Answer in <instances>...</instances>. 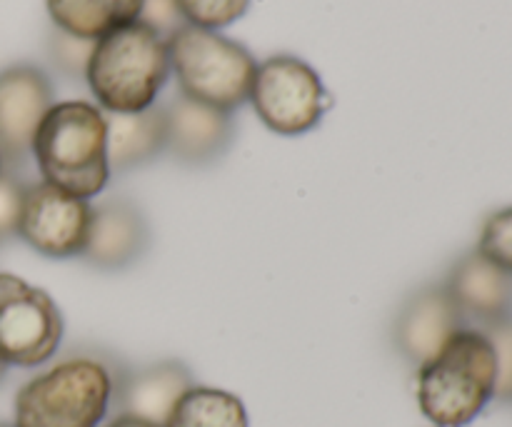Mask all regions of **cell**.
Here are the masks:
<instances>
[{
  "label": "cell",
  "mask_w": 512,
  "mask_h": 427,
  "mask_svg": "<svg viewBox=\"0 0 512 427\" xmlns=\"http://www.w3.org/2000/svg\"><path fill=\"white\" fill-rule=\"evenodd\" d=\"M498 363L483 330L463 328L418 368L420 413L435 427H465L495 400Z\"/></svg>",
  "instance_id": "obj_3"
},
{
  "label": "cell",
  "mask_w": 512,
  "mask_h": 427,
  "mask_svg": "<svg viewBox=\"0 0 512 427\" xmlns=\"http://www.w3.org/2000/svg\"><path fill=\"white\" fill-rule=\"evenodd\" d=\"M168 55L183 95L225 113L248 103L258 60L243 43L185 23L168 38Z\"/></svg>",
  "instance_id": "obj_5"
},
{
  "label": "cell",
  "mask_w": 512,
  "mask_h": 427,
  "mask_svg": "<svg viewBox=\"0 0 512 427\" xmlns=\"http://www.w3.org/2000/svg\"><path fill=\"white\" fill-rule=\"evenodd\" d=\"M463 328H468V320L448 288L443 283L423 285L400 308L393 325V343L408 363L420 368Z\"/></svg>",
  "instance_id": "obj_11"
},
{
  "label": "cell",
  "mask_w": 512,
  "mask_h": 427,
  "mask_svg": "<svg viewBox=\"0 0 512 427\" xmlns=\"http://www.w3.org/2000/svg\"><path fill=\"white\" fill-rule=\"evenodd\" d=\"M3 170H5V165H3V158H0V173H3Z\"/></svg>",
  "instance_id": "obj_26"
},
{
  "label": "cell",
  "mask_w": 512,
  "mask_h": 427,
  "mask_svg": "<svg viewBox=\"0 0 512 427\" xmlns=\"http://www.w3.org/2000/svg\"><path fill=\"white\" fill-rule=\"evenodd\" d=\"M55 28L98 40L140 18L143 0H45Z\"/></svg>",
  "instance_id": "obj_16"
},
{
  "label": "cell",
  "mask_w": 512,
  "mask_h": 427,
  "mask_svg": "<svg viewBox=\"0 0 512 427\" xmlns=\"http://www.w3.org/2000/svg\"><path fill=\"white\" fill-rule=\"evenodd\" d=\"M163 427H248V410L228 390L193 385L175 403Z\"/></svg>",
  "instance_id": "obj_17"
},
{
  "label": "cell",
  "mask_w": 512,
  "mask_h": 427,
  "mask_svg": "<svg viewBox=\"0 0 512 427\" xmlns=\"http://www.w3.org/2000/svg\"><path fill=\"white\" fill-rule=\"evenodd\" d=\"M150 248V225L143 210L125 198H108L93 205L85 265L98 270H125L143 260Z\"/></svg>",
  "instance_id": "obj_12"
},
{
  "label": "cell",
  "mask_w": 512,
  "mask_h": 427,
  "mask_svg": "<svg viewBox=\"0 0 512 427\" xmlns=\"http://www.w3.org/2000/svg\"><path fill=\"white\" fill-rule=\"evenodd\" d=\"M478 253L512 273V205L490 215L478 240Z\"/></svg>",
  "instance_id": "obj_20"
},
{
  "label": "cell",
  "mask_w": 512,
  "mask_h": 427,
  "mask_svg": "<svg viewBox=\"0 0 512 427\" xmlns=\"http://www.w3.org/2000/svg\"><path fill=\"white\" fill-rule=\"evenodd\" d=\"M248 100L265 128L288 138L318 128L333 105L313 65L295 55H273L258 63Z\"/></svg>",
  "instance_id": "obj_6"
},
{
  "label": "cell",
  "mask_w": 512,
  "mask_h": 427,
  "mask_svg": "<svg viewBox=\"0 0 512 427\" xmlns=\"http://www.w3.org/2000/svg\"><path fill=\"white\" fill-rule=\"evenodd\" d=\"M168 78V40L143 20H133L95 40L85 73V83L105 113L148 110Z\"/></svg>",
  "instance_id": "obj_2"
},
{
  "label": "cell",
  "mask_w": 512,
  "mask_h": 427,
  "mask_svg": "<svg viewBox=\"0 0 512 427\" xmlns=\"http://www.w3.org/2000/svg\"><path fill=\"white\" fill-rule=\"evenodd\" d=\"M93 45L95 40L78 38V35H70L53 25L48 30V38H45V53H48V60L55 73L63 75L65 80L80 83V80H85V73H88Z\"/></svg>",
  "instance_id": "obj_18"
},
{
  "label": "cell",
  "mask_w": 512,
  "mask_h": 427,
  "mask_svg": "<svg viewBox=\"0 0 512 427\" xmlns=\"http://www.w3.org/2000/svg\"><path fill=\"white\" fill-rule=\"evenodd\" d=\"M138 20L150 25V28H153L155 33L163 35L165 40L185 25L175 0H143V10H140Z\"/></svg>",
  "instance_id": "obj_23"
},
{
  "label": "cell",
  "mask_w": 512,
  "mask_h": 427,
  "mask_svg": "<svg viewBox=\"0 0 512 427\" xmlns=\"http://www.w3.org/2000/svg\"><path fill=\"white\" fill-rule=\"evenodd\" d=\"M443 285L473 328L512 318V273L478 250L455 260Z\"/></svg>",
  "instance_id": "obj_14"
},
{
  "label": "cell",
  "mask_w": 512,
  "mask_h": 427,
  "mask_svg": "<svg viewBox=\"0 0 512 427\" xmlns=\"http://www.w3.org/2000/svg\"><path fill=\"white\" fill-rule=\"evenodd\" d=\"M485 338L490 340L498 363V380H495V400L512 405V318L500 323L485 325Z\"/></svg>",
  "instance_id": "obj_21"
},
{
  "label": "cell",
  "mask_w": 512,
  "mask_h": 427,
  "mask_svg": "<svg viewBox=\"0 0 512 427\" xmlns=\"http://www.w3.org/2000/svg\"><path fill=\"white\" fill-rule=\"evenodd\" d=\"M165 110V153L180 165L200 168L218 163L235 140L233 113L188 98L178 90L170 95Z\"/></svg>",
  "instance_id": "obj_10"
},
{
  "label": "cell",
  "mask_w": 512,
  "mask_h": 427,
  "mask_svg": "<svg viewBox=\"0 0 512 427\" xmlns=\"http://www.w3.org/2000/svg\"><path fill=\"white\" fill-rule=\"evenodd\" d=\"M30 158L45 183L85 200L98 198L113 175L105 113L88 100L55 103L35 133Z\"/></svg>",
  "instance_id": "obj_1"
},
{
  "label": "cell",
  "mask_w": 512,
  "mask_h": 427,
  "mask_svg": "<svg viewBox=\"0 0 512 427\" xmlns=\"http://www.w3.org/2000/svg\"><path fill=\"white\" fill-rule=\"evenodd\" d=\"M0 427H15V425H8V423H0Z\"/></svg>",
  "instance_id": "obj_27"
},
{
  "label": "cell",
  "mask_w": 512,
  "mask_h": 427,
  "mask_svg": "<svg viewBox=\"0 0 512 427\" xmlns=\"http://www.w3.org/2000/svg\"><path fill=\"white\" fill-rule=\"evenodd\" d=\"M120 365L78 353L30 378L15 395V427H100L113 408Z\"/></svg>",
  "instance_id": "obj_4"
},
{
  "label": "cell",
  "mask_w": 512,
  "mask_h": 427,
  "mask_svg": "<svg viewBox=\"0 0 512 427\" xmlns=\"http://www.w3.org/2000/svg\"><path fill=\"white\" fill-rule=\"evenodd\" d=\"M105 427H160L155 423H148V420L133 418V415H115Z\"/></svg>",
  "instance_id": "obj_24"
},
{
  "label": "cell",
  "mask_w": 512,
  "mask_h": 427,
  "mask_svg": "<svg viewBox=\"0 0 512 427\" xmlns=\"http://www.w3.org/2000/svg\"><path fill=\"white\" fill-rule=\"evenodd\" d=\"M55 105L50 75L33 63L0 70V158L5 170L28 163L33 138Z\"/></svg>",
  "instance_id": "obj_9"
},
{
  "label": "cell",
  "mask_w": 512,
  "mask_h": 427,
  "mask_svg": "<svg viewBox=\"0 0 512 427\" xmlns=\"http://www.w3.org/2000/svg\"><path fill=\"white\" fill-rule=\"evenodd\" d=\"M105 123L110 173L143 168L165 153V110L160 103L140 113H105Z\"/></svg>",
  "instance_id": "obj_15"
},
{
  "label": "cell",
  "mask_w": 512,
  "mask_h": 427,
  "mask_svg": "<svg viewBox=\"0 0 512 427\" xmlns=\"http://www.w3.org/2000/svg\"><path fill=\"white\" fill-rule=\"evenodd\" d=\"M63 313L45 290L0 273V358L15 368H38L60 348Z\"/></svg>",
  "instance_id": "obj_7"
},
{
  "label": "cell",
  "mask_w": 512,
  "mask_h": 427,
  "mask_svg": "<svg viewBox=\"0 0 512 427\" xmlns=\"http://www.w3.org/2000/svg\"><path fill=\"white\" fill-rule=\"evenodd\" d=\"M93 203L55 185H25L18 238L50 260L80 258L88 245Z\"/></svg>",
  "instance_id": "obj_8"
},
{
  "label": "cell",
  "mask_w": 512,
  "mask_h": 427,
  "mask_svg": "<svg viewBox=\"0 0 512 427\" xmlns=\"http://www.w3.org/2000/svg\"><path fill=\"white\" fill-rule=\"evenodd\" d=\"M23 195L25 183H20L18 175H13L10 170H3L0 173V245L18 235Z\"/></svg>",
  "instance_id": "obj_22"
},
{
  "label": "cell",
  "mask_w": 512,
  "mask_h": 427,
  "mask_svg": "<svg viewBox=\"0 0 512 427\" xmlns=\"http://www.w3.org/2000/svg\"><path fill=\"white\" fill-rule=\"evenodd\" d=\"M195 385L193 373L180 360H160L145 368H118L113 408L118 415L148 420L163 427L175 403Z\"/></svg>",
  "instance_id": "obj_13"
},
{
  "label": "cell",
  "mask_w": 512,
  "mask_h": 427,
  "mask_svg": "<svg viewBox=\"0 0 512 427\" xmlns=\"http://www.w3.org/2000/svg\"><path fill=\"white\" fill-rule=\"evenodd\" d=\"M5 370H8V365H5L3 358H0V383H3V378H5Z\"/></svg>",
  "instance_id": "obj_25"
},
{
  "label": "cell",
  "mask_w": 512,
  "mask_h": 427,
  "mask_svg": "<svg viewBox=\"0 0 512 427\" xmlns=\"http://www.w3.org/2000/svg\"><path fill=\"white\" fill-rule=\"evenodd\" d=\"M188 25L205 30H220L243 18L250 0H175Z\"/></svg>",
  "instance_id": "obj_19"
}]
</instances>
